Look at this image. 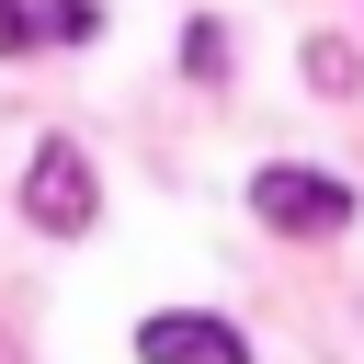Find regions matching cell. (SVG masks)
<instances>
[{
	"instance_id": "cell-1",
	"label": "cell",
	"mask_w": 364,
	"mask_h": 364,
	"mask_svg": "<svg viewBox=\"0 0 364 364\" xmlns=\"http://www.w3.org/2000/svg\"><path fill=\"white\" fill-rule=\"evenodd\" d=\"M250 205H262V228H284V239H330V228H353V182L318 171V159H273V171L250 182Z\"/></svg>"
},
{
	"instance_id": "cell-5",
	"label": "cell",
	"mask_w": 364,
	"mask_h": 364,
	"mask_svg": "<svg viewBox=\"0 0 364 364\" xmlns=\"http://www.w3.org/2000/svg\"><path fill=\"white\" fill-rule=\"evenodd\" d=\"M34 34H46V11H34V0H0V57H23Z\"/></svg>"
},
{
	"instance_id": "cell-3",
	"label": "cell",
	"mask_w": 364,
	"mask_h": 364,
	"mask_svg": "<svg viewBox=\"0 0 364 364\" xmlns=\"http://www.w3.org/2000/svg\"><path fill=\"white\" fill-rule=\"evenodd\" d=\"M136 364H250V341H239L228 318H182V307H171V318L136 330Z\"/></svg>"
},
{
	"instance_id": "cell-2",
	"label": "cell",
	"mask_w": 364,
	"mask_h": 364,
	"mask_svg": "<svg viewBox=\"0 0 364 364\" xmlns=\"http://www.w3.org/2000/svg\"><path fill=\"white\" fill-rule=\"evenodd\" d=\"M23 216H34L46 239H80V228H91V159H80L68 136H46V148H34V182H23Z\"/></svg>"
},
{
	"instance_id": "cell-4",
	"label": "cell",
	"mask_w": 364,
	"mask_h": 364,
	"mask_svg": "<svg viewBox=\"0 0 364 364\" xmlns=\"http://www.w3.org/2000/svg\"><path fill=\"white\" fill-rule=\"evenodd\" d=\"M34 11H46V34H68V46H80V34H102V11H91V0H34Z\"/></svg>"
}]
</instances>
